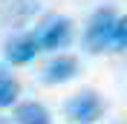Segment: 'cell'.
Returning <instances> with one entry per match:
<instances>
[{
  "instance_id": "cell-1",
  "label": "cell",
  "mask_w": 127,
  "mask_h": 124,
  "mask_svg": "<svg viewBox=\"0 0 127 124\" xmlns=\"http://www.w3.org/2000/svg\"><path fill=\"white\" fill-rule=\"evenodd\" d=\"M119 15L113 9H98L87 23V32H84V40H87V49L90 52H101V49L110 46V35H113V26H116Z\"/></svg>"
},
{
  "instance_id": "cell-2",
  "label": "cell",
  "mask_w": 127,
  "mask_h": 124,
  "mask_svg": "<svg viewBox=\"0 0 127 124\" xmlns=\"http://www.w3.org/2000/svg\"><path fill=\"white\" fill-rule=\"evenodd\" d=\"M38 46L40 49H61L72 38V20L69 17H49L46 23L38 29Z\"/></svg>"
},
{
  "instance_id": "cell-3",
  "label": "cell",
  "mask_w": 127,
  "mask_h": 124,
  "mask_svg": "<svg viewBox=\"0 0 127 124\" xmlns=\"http://www.w3.org/2000/svg\"><path fill=\"white\" fill-rule=\"evenodd\" d=\"M66 116H69L72 121H81V124L95 121V118L101 116V98H98L93 90H84V93H78L69 104H66Z\"/></svg>"
},
{
  "instance_id": "cell-4",
  "label": "cell",
  "mask_w": 127,
  "mask_h": 124,
  "mask_svg": "<svg viewBox=\"0 0 127 124\" xmlns=\"http://www.w3.org/2000/svg\"><path fill=\"white\" fill-rule=\"evenodd\" d=\"M38 52H40V46H38V38L35 35H20V38L6 43V61H12V63H26Z\"/></svg>"
},
{
  "instance_id": "cell-5",
  "label": "cell",
  "mask_w": 127,
  "mask_h": 124,
  "mask_svg": "<svg viewBox=\"0 0 127 124\" xmlns=\"http://www.w3.org/2000/svg\"><path fill=\"white\" fill-rule=\"evenodd\" d=\"M75 72H78V61L69 58V55H61V58H52V61L46 63L43 81H46V84H64V81H69Z\"/></svg>"
},
{
  "instance_id": "cell-6",
  "label": "cell",
  "mask_w": 127,
  "mask_h": 124,
  "mask_svg": "<svg viewBox=\"0 0 127 124\" xmlns=\"http://www.w3.org/2000/svg\"><path fill=\"white\" fill-rule=\"evenodd\" d=\"M15 121L17 124H52V118H49V113H46L43 104L26 101V104H20V107L15 110Z\"/></svg>"
},
{
  "instance_id": "cell-7",
  "label": "cell",
  "mask_w": 127,
  "mask_h": 124,
  "mask_svg": "<svg viewBox=\"0 0 127 124\" xmlns=\"http://www.w3.org/2000/svg\"><path fill=\"white\" fill-rule=\"evenodd\" d=\"M17 93H20V84L0 69V107H12L15 98H17Z\"/></svg>"
},
{
  "instance_id": "cell-8",
  "label": "cell",
  "mask_w": 127,
  "mask_h": 124,
  "mask_svg": "<svg viewBox=\"0 0 127 124\" xmlns=\"http://www.w3.org/2000/svg\"><path fill=\"white\" fill-rule=\"evenodd\" d=\"M110 43L116 49H124L127 46V17H119L116 26H113V35H110Z\"/></svg>"
},
{
  "instance_id": "cell-9",
  "label": "cell",
  "mask_w": 127,
  "mask_h": 124,
  "mask_svg": "<svg viewBox=\"0 0 127 124\" xmlns=\"http://www.w3.org/2000/svg\"><path fill=\"white\" fill-rule=\"evenodd\" d=\"M0 124H9V121H6V118H0Z\"/></svg>"
}]
</instances>
